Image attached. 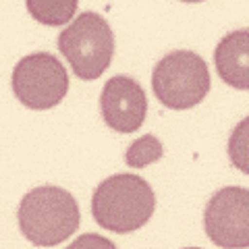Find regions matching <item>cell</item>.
<instances>
[{"label":"cell","instance_id":"cell-1","mask_svg":"<svg viewBox=\"0 0 249 249\" xmlns=\"http://www.w3.org/2000/svg\"><path fill=\"white\" fill-rule=\"evenodd\" d=\"M17 218L23 237L29 243L54 247L77 232L81 214L77 199L67 189L42 185L23 196Z\"/></svg>","mask_w":249,"mask_h":249},{"label":"cell","instance_id":"cell-2","mask_svg":"<svg viewBox=\"0 0 249 249\" xmlns=\"http://www.w3.org/2000/svg\"><path fill=\"white\" fill-rule=\"evenodd\" d=\"M156 208L154 189L142 177L121 173L102 181L91 196V214L112 232H133L150 220Z\"/></svg>","mask_w":249,"mask_h":249},{"label":"cell","instance_id":"cell-3","mask_svg":"<svg viewBox=\"0 0 249 249\" xmlns=\"http://www.w3.org/2000/svg\"><path fill=\"white\" fill-rule=\"evenodd\" d=\"M58 50L79 79H98L112 62L114 34L98 13L85 11L58 36Z\"/></svg>","mask_w":249,"mask_h":249},{"label":"cell","instance_id":"cell-4","mask_svg":"<svg viewBox=\"0 0 249 249\" xmlns=\"http://www.w3.org/2000/svg\"><path fill=\"white\" fill-rule=\"evenodd\" d=\"M154 96L170 110L197 106L210 91V71L197 52L173 50L162 56L152 73Z\"/></svg>","mask_w":249,"mask_h":249},{"label":"cell","instance_id":"cell-5","mask_svg":"<svg viewBox=\"0 0 249 249\" xmlns=\"http://www.w3.org/2000/svg\"><path fill=\"white\" fill-rule=\"evenodd\" d=\"M13 93L31 110L58 106L69 91V75L62 62L50 52L23 56L13 69Z\"/></svg>","mask_w":249,"mask_h":249},{"label":"cell","instance_id":"cell-6","mask_svg":"<svg viewBox=\"0 0 249 249\" xmlns=\"http://www.w3.org/2000/svg\"><path fill=\"white\" fill-rule=\"evenodd\" d=\"M204 229L212 243L222 249L249 247V189L224 187L210 197Z\"/></svg>","mask_w":249,"mask_h":249},{"label":"cell","instance_id":"cell-7","mask_svg":"<svg viewBox=\"0 0 249 249\" xmlns=\"http://www.w3.org/2000/svg\"><path fill=\"white\" fill-rule=\"evenodd\" d=\"M100 110L104 123L116 133H133L143 124L147 114L145 91L133 77L114 75L104 83Z\"/></svg>","mask_w":249,"mask_h":249},{"label":"cell","instance_id":"cell-8","mask_svg":"<svg viewBox=\"0 0 249 249\" xmlns=\"http://www.w3.org/2000/svg\"><path fill=\"white\" fill-rule=\"evenodd\" d=\"M214 65L224 83L249 89V29L231 31L216 44Z\"/></svg>","mask_w":249,"mask_h":249},{"label":"cell","instance_id":"cell-9","mask_svg":"<svg viewBox=\"0 0 249 249\" xmlns=\"http://www.w3.org/2000/svg\"><path fill=\"white\" fill-rule=\"evenodd\" d=\"M27 11L44 25H65L79 9L75 0H27Z\"/></svg>","mask_w":249,"mask_h":249},{"label":"cell","instance_id":"cell-10","mask_svg":"<svg viewBox=\"0 0 249 249\" xmlns=\"http://www.w3.org/2000/svg\"><path fill=\"white\" fill-rule=\"evenodd\" d=\"M162 156H164V145L156 135L147 133L142 135L139 139H135L133 143L127 147V154H124V162L131 168H145L158 162Z\"/></svg>","mask_w":249,"mask_h":249},{"label":"cell","instance_id":"cell-11","mask_svg":"<svg viewBox=\"0 0 249 249\" xmlns=\"http://www.w3.org/2000/svg\"><path fill=\"white\" fill-rule=\"evenodd\" d=\"M229 158L232 166L249 175V116H245L229 135Z\"/></svg>","mask_w":249,"mask_h":249},{"label":"cell","instance_id":"cell-12","mask_svg":"<svg viewBox=\"0 0 249 249\" xmlns=\"http://www.w3.org/2000/svg\"><path fill=\"white\" fill-rule=\"evenodd\" d=\"M67 249H116V245L110 239H106L96 232H85V235L77 237Z\"/></svg>","mask_w":249,"mask_h":249},{"label":"cell","instance_id":"cell-13","mask_svg":"<svg viewBox=\"0 0 249 249\" xmlns=\"http://www.w3.org/2000/svg\"><path fill=\"white\" fill-rule=\"evenodd\" d=\"M185 249H199V247H185Z\"/></svg>","mask_w":249,"mask_h":249}]
</instances>
